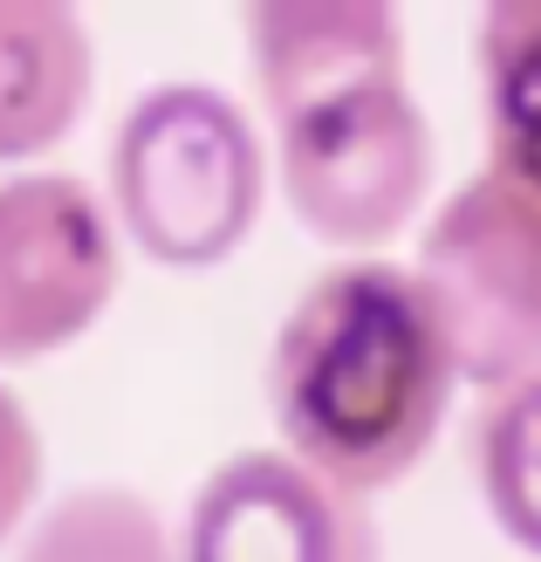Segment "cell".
<instances>
[{"mask_svg":"<svg viewBox=\"0 0 541 562\" xmlns=\"http://www.w3.org/2000/svg\"><path fill=\"white\" fill-rule=\"evenodd\" d=\"M14 562H179V536L151 508V494L90 481L42 501V515L14 542Z\"/></svg>","mask_w":541,"mask_h":562,"instance_id":"10","label":"cell"},{"mask_svg":"<svg viewBox=\"0 0 541 562\" xmlns=\"http://www.w3.org/2000/svg\"><path fill=\"white\" fill-rule=\"evenodd\" d=\"M418 281L432 289L460 378L480 398L541 371V200L500 172H473L425 213Z\"/></svg>","mask_w":541,"mask_h":562,"instance_id":"4","label":"cell"},{"mask_svg":"<svg viewBox=\"0 0 541 562\" xmlns=\"http://www.w3.org/2000/svg\"><path fill=\"white\" fill-rule=\"evenodd\" d=\"M240 42L295 227L343 261L391 247L439 179V137L412 97L397 8L253 0Z\"/></svg>","mask_w":541,"mask_h":562,"instance_id":"1","label":"cell"},{"mask_svg":"<svg viewBox=\"0 0 541 562\" xmlns=\"http://www.w3.org/2000/svg\"><path fill=\"white\" fill-rule=\"evenodd\" d=\"M460 357L432 289L391 255L329 261L268 344L281 453L350 494H384L439 446Z\"/></svg>","mask_w":541,"mask_h":562,"instance_id":"2","label":"cell"},{"mask_svg":"<svg viewBox=\"0 0 541 562\" xmlns=\"http://www.w3.org/2000/svg\"><path fill=\"white\" fill-rule=\"evenodd\" d=\"M274 192V151L219 82H151L110 131L103 206L145 261L206 274L253 240Z\"/></svg>","mask_w":541,"mask_h":562,"instance_id":"3","label":"cell"},{"mask_svg":"<svg viewBox=\"0 0 541 562\" xmlns=\"http://www.w3.org/2000/svg\"><path fill=\"white\" fill-rule=\"evenodd\" d=\"M97 97L90 21L63 0H0V179L35 172Z\"/></svg>","mask_w":541,"mask_h":562,"instance_id":"7","label":"cell"},{"mask_svg":"<svg viewBox=\"0 0 541 562\" xmlns=\"http://www.w3.org/2000/svg\"><path fill=\"white\" fill-rule=\"evenodd\" d=\"M48 494V446L27 398L0 378V549H14L27 536V521L42 515Z\"/></svg>","mask_w":541,"mask_h":562,"instance_id":"11","label":"cell"},{"mask_svg":"<svg viewBox=\"0 0 541 562\" xmlns=\"http://www.w3.org/2000/svg\"><path fill=\"white\" fill-rule=\"evenodd\" d=\"M487 172L541 200V0H487L473 21Z\"/></svg>","mask_w":541,"mask_h":562,"instance_id":"8","label":"cell"},{"mask_svg":"<svg viewBox=\"0 0 541 562\" xmlns=\"http://www.w3.org/2000/svg\"><path fill=\"white\" fill-rule=\"evenodd\" d=\"M124 289V234L76 172L0 179V371L63 357Z\"/></svg>","mask_w":541,"mask_h":562,"instance_id":"5","label":"cell"},{"mask_svg":"<svg viewBox=\"0 0 541 562\" xmlns=\"http://www.w3.org/2000/svg\"><path fill=\"white\" fill-rule=\"evenodd\" d=\"M179 562H384V528L363 494L281 446H247L192 487Z\"/></svg>","mask_w":541,"mask_h":562,"instance_id":"6","label":"cell"},{"mask_svg":"<svg viewBox=\"0 0 541 562\" xmlns=\"http://www.w3.org/2000/svg\"><path fill=\"white\" fill-rule=\"evenodd\" d=\"M466 467L494 528L541 562V371L480 398L466 426Z\"/></svg>","mask_w":541,"mask_h":562,"instance_id":"9","label":"cell"}]
</instances>
